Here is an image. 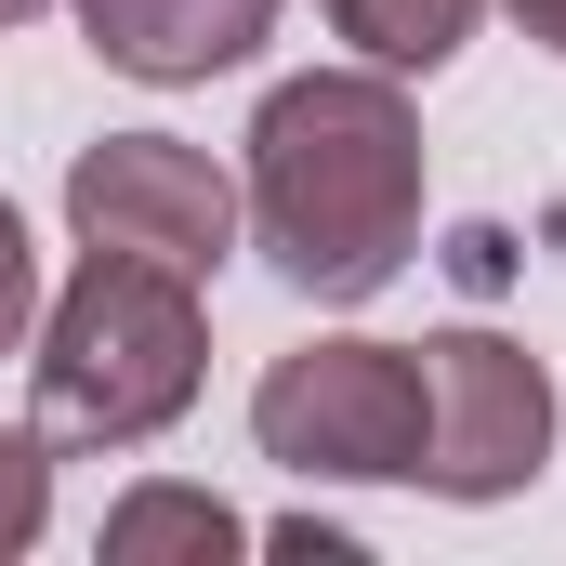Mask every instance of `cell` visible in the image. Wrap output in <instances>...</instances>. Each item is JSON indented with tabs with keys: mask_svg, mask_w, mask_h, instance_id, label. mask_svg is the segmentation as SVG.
<instances>
[{
	"mask_svg": "<svg viewBox=\"0 0 566 566\" xmlns=\"http://www.w3.org/2000/svg\"><path fill=\"white\" fill-rule=\"evenodd\" d=\"M422 396H434V434H422V488L434 501L488 514V501H514V488L554 474L566 396H554V369H541L527 343H501V329H434L422 343Z\"/></svg>",
	"mask_w": 566,
	"mask_h": 566,
	"instance_id": "obj_5",
	"label": "cell"
},
{
	"mask_svg": "<svg viewBox=\"0 0 566 566\" xmlns=\"http://www.w3.org/2000/svg\"><path fill=\"white\" fill-rule=\"evenodd\" d=\"M422 343H369V329H316L251 382V448L303 488H422Z\"/></svg>",
	"mask_w": 566,
	"mask_h": 566,
	"instance_id": "obj_3",
	"label": "cell"
},
{
	"mask_svg": "<svg viewBox=\"0 0 566 566\" xmlns=\"http://www.w3.org/2000/svg\"><path fill=\"white\" fill-rule=\"evenodd\" d=\"M27 382L40 409L27 422L53 434V461H119V448H158V434L198 409L211 382V303L171 264H133V251H80V277L40 303L27 329Z\"/></svg>",
	"mask_w": 566,
	"mask_h": 566,
	"instance_id": "obj_2",
	"label": "cell"
},
{
	"mask_svg": "<svg viewBox=\"0 0 566 566\" xmlns=\"http://www.w3.org/2000/svg\"><path fill=\"white\" fill-rule=\"evenodd\" d=\"M251 251L303 303H382L422 251V106L396 66H303L251 106Z\"/></svg>",
	"mask_w": 566,
	"mask_h": 566,
	"instance_id": "obj_1",
	"label": "cell"
},
{
	"mask_svg": "<svg viewBox=\"0 0 566 566\" xmlns=\"http://www.w3.org/2000/svg\"><path fill=\"white\" fill-rule=\"evenodd\" d=\"M501 13H514V27H527L541 53H566V0H501Z\"/></svg>",
	"mask_w": 566,
	"mask_h": 566,
	"instance_id": "obj_11",
	"label": "cell"
},
{
	"mask_svg": "<svg viewBox=\"0 0 566 566\" xmlns=\"http://www.w3.org/2000/svg\"><path fill=\"white\" fill-rule=\"evenodd\" d=\"M277 13L290 0H80V40H93V66H119L145 93H198V80L251 66L277 40Z\"/></svg>",
	"mask_w": 566,
	"mask_h": 566,
	"instance_id": "obj_6",
	"label": "cell"
},
{
	"mask_svg": "<svg viewBox=\"0 0 566 566\" xmlns=\"http://www.w3.org/2000/svg\"><path fill=\"white\" fill-rule=\"evenodd\" d=\"M27 13H53V0H0V27H27Z\"/></svg>",
	"mask_w": 566,
	"mask_h": 566,
	"instance_id": "obj_12",
	"label": "cell"
},
{
	"mask_svg": "<svg viewBox=\"0 0 566 566\" xmlns=\"http://www.w3.org/2000/svg\"><path fill=\"white\" fill-rule=\"evenodd\" d=\"M40 303H53V277H40V238H27V211L0 198V356H27Z\"/></svg>",
	"mask_w": 566,
	"mask_h": 566,
	"instance_id": "obj_10",
	"label": "cell"
},
{
	"mask_svg": "<svg viewBox=\"0 0 566 566\" xmlns=\"http://www.w3.org/2000/svg\"><path fill=\"white\" fill-rule=\"evenodd\" d=\"M224 566V554H251V527L211 501V488H171V474H145V488H119L106 501V566Z\"/></svg>",
	"mask_w": 566,
	"mask_h": 566,
	"instance_id": "obj_7",
	"label": "cell"
},
{
	"mask_svg": "<svg viewBox=\"0 0 566 566\" xmlns=\"http://www.w3.org/2000/svg\"><path fill=\"white\" fill-rule=\"evenodd\" d=\"M316 13H329V40H343L356 66L434 80V66H461V40H474L488 0H316Z\"/></svg>",
	"mask_w": 566,
	"mask_h": 566,
	"instance_id": "obj_8",
	"label": "cell"
},
{
	"mask_svg": "<svg viewBox=\"0 0 566 566\" xmlns=\"http://www.w3.org/2000/svg\"><path fill=\"white\" fill-rule=\"evenodd\" d=\"M66 238L80 251H133V264H171V277H224L251 211H238V171L185 133H93L66 158Z\"/></svg>",
	"mask_w": 566,
	"mask_h": 566,
	"instance_id": "obj_4",
	"label": "cell"
},
{
	"mask_svg": "<svg viewBox=\"0 0 566 566\" xmlns=\"http://www.w3.org/2000/svg\"><path fill=\"white\" fill-rule=\"evenodd\" d=\"M40 527H53V434L0 422V566L40 554Z\"/></svg>",
	"mask_w": 566,
	"mask_h": 566,
	"instance_id": "obj_9",
	"label": "cell"
}]
</instances>
